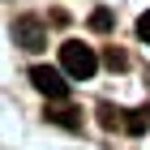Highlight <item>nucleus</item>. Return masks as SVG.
<instances>
[{
    "instance_id": "f257e3e1",
    "label": "nucleus",
    "mask_w": 150,
    "mask_h": 150,
    "mask_svg": "<svg viewBox=\"0 0 150 150\" xmlns=\"http://www.w3.org/2000/svg\"><path fill=\"white\" fill-rule=\"evenodd\" d=\"M60 69L69 73V77L86 81V77H94V69H99V56H94V47H86L81 39H69V43L60 47Z\"/></svg>"
},
{
    "instance_id": "f03ea898",
    "label": "nucleus",
    "mask_w": 150,
    "mask_h": 150,
    "mask_svg": "<svg viewBox=\"0 0 150 150\" xmlns=\"http://www.w3.org/2000/svg\"><path fill=\"white\" fill-rule=\"evenodd\" d=\"M30 86H35L39 94H47V99H64V94H69L64 73L52 69V64H35V69H30Z\"/></svg>"
},
{
    "instance_id": "7ed1b4c3",
    "label": "nucleus",
    "mask_w": 150,
    "mask_h": 150,
    "mask_svg": "<svg viewBox=\"0 0 150 150\" xmlns=\"http://www.w3.org/2000/svg\"><path fill=\"white\" fill-rule=\"evenodd\" d=\"M13 39H17V47H26V52H39V47L47 43V30L35 17H17V22H13Z\"/></svg>"
},
{
    "instance_id": "20e7f679",
    "label": "nucleus",
    "mask_w": 150,
    "mask_h": 150,
    "mask_svg": "<svg viewBox=\"0 0 150 150\" xmlns=\"http://www.w3.org/2000/svg\"><path fill=\"white\" fill-rule=\"evenodd\" d=\"M99 125H103V129H112V133H125L129 112H125V107H112V103H99Z\"/></svg>"
},
{
    "instance_id": "39448f33",
    "label": "nucleus",
    "mask_w": 150,
    "mask_h": 150,
    "mask_svg": "<svg viewBox=\"0 0 150 150\" xmlns=\"http://www.w3.org/2000/svg\"><path fill=\"white\" fill-rule=\"evenodd\" d=\"M47 120L52 125H64V129H81V112L77 107H47Z\"/></svg>"
},
{
    "instance_id": "423d86ee",
    "label": "nucleus",
    "mask_w": 150,
    "mask_h": 150,
    "mask_svg": "<svg viewBox=\"0 0 150 150\" xmlns=\"http://www.w3.org/2000/svg\"><path fill=\"white\" fill-rule=\"evenodd\" d=\"M112 22H116L112 9H94V13H90V30H99V35H107V30H112Z\"/></svg>"
},
{
    "instance_id": "0eeeda50",
    "label": "nucleus",
    "mask_w": 150,
    "mask_h": 150,
    "mask_svg": "<svg viewBox=\"0 0 150 150\" xmlns=\"http://www.w3.org/2000/svg\"><path fill=\"white\" fill-rule=\"evenodd\" d=\"M103 60H107V69H125V64H129V56L120 52V47H107V52H103Z\"/></svg>"
},
{
    "instance_id": "6e6552de",
    "label": "nucleus",
    "mask_w": 150,
    "mask_h": 150,
    "mask_svg": "<svg viewBox=\"0 0 150 150\" xmlns=\"http://www.w3.org/2000/svg\"><path fill=\"white\" fill-rule=\"evenodd\" d=\"M137 39H142V43H150V9L137 17Z\"/></svg>"
},
{
    "instance_id": "1a4fd4ad",
    "label": "nucleus",
    "mask_w": 150,
    "mask_h": 150,
    "mask_svg": "<svg viewBox=\"0 0 150 150\" xmlns=\"http://www.w3.org/2000/svg\"><path fill=\"white\" fill-rule=\"evenodd\" d=\"M142 116H146V120H150V103H146V107H142Z\"/></svg>"
}]
</instances>
